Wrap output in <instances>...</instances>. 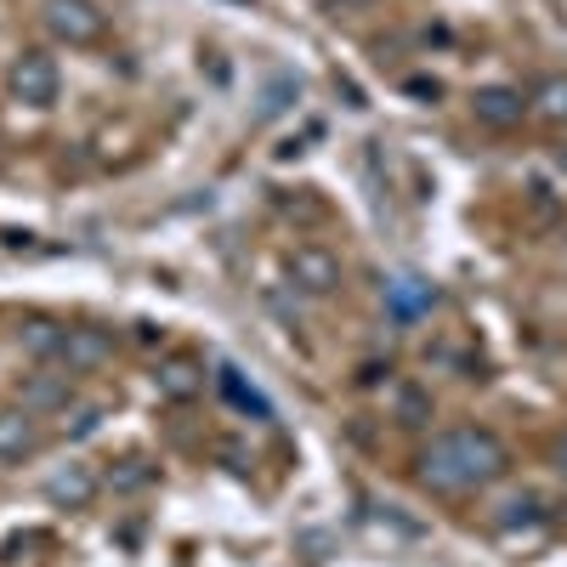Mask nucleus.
Wrapping results in <instances>:
<instances>
[{
	"mask_svg": "<svg viewBox=\"0 0 567 567\" xmlns=\"http://www.w3.org/2000/svg\"><path fill=\"white\" fill-rule=\"evenodd\" d=\"M290 284L307 296H336L341 290V256H329L323 245L290 250Z\"/></svg>",
	"mask_w": 567,
	"mask_h": 567,
	"instance_id": "3",
	"label": "nucleus"
},
{
	"mask_svg": "<svg viewBox=\"0 0 567 567\" xmlns=\"http://www.w3.org/2000/svg\"><path fill=\"white\" fill-rule=\"evenodd\" d=\"M471 109H477V120H483V125H499V131H505V125L523 120V109H528V103H523V91H511V85H483Z\"/></svg>",
	"mask_w": 567,
	"mask_h": 567,
	"instance_id": "9",
	"label": "nucleus"
},
{
	"mask_svg": "<svg viewBox=\"0 0 567 567\" xmlns=\"http://www.w3.org/2000/svg\"><path fill=\"white\" fill-rule=\"evenodd\" d=\"M74 386H69V374H34V381L23 386V409L29 414H45V409H69Z\"/></svg>",
	"mask_w": 567,
	"mask_h": 567,
	"instance_id": "11",
	"label": "nucleus"
},
{
	"mask_svg": "<svg viewBox=\"0 0 567 567\" xmlns=\"http://www.w3.org/2000/svg\"><path fill=\"white\" fill-rule=\"evenodd\" d=\"M556 471H561V483H567V437L556 443Z\"/></svg>",
	"mask_w": 567,
	"mask_h": 567,
	"instance_id": "17",
	"label": "nucleus"
},
{
	"mask_svg": "<svg viewBox=\"0 0 567 567\" xmlns=\"http://www.w3.org/2000/svg\"><path fill=\"white\" fill-rule=\"evenodd\" d=\"M12 91H18V103H29V109H52L58 91H63L58 58L52 52H23L12 63Z\"/></svg>",
	"mask_w": 567,
	"mask_h": 567,
	"instance_id": "2",
	"label": "nucleus"
},
{
	"mask_svg": "<svg viewBox=\"0 0 567 567\" xmlns=\"http://www.w3.org/2000/svg\"><path fill=\"white\" fill-rule=\"evenodd\" d=\"M148 477H154V471L142 465V460H125L120 471H109V483H114V488H142V483H148Z\"/></svg>",
	"mask_w": 567,
	"mask_h": 567,
	"instance_id": "16",
	"label": "nucleus"
},
{
	"mask_svg": "<svg viewBox=\"0 0 567 567\" xmlns=\"http://www.w3.org/2000/svg\"><path fill=\"white\" fill-rule=\"evenodd\" d=\"M221 392H227L233 403H239V409H256L261 420L272 414V409H267V398H261L256 386H245V381H239V369H221Z\"/></svg>",
	"mask_w": 567,
	"mask_h": 567,
	"instance_id": "14",
	"label": "nucleus"
},
{
	"mask_svg": "<svg viewBox=\"0 0 567 567\" xmlns=\"http://www.w3.org/2000/svg\"><path fill=\"white\" fill-rule=\"evenodd\" d=\"M40 454V425L29 409H0V465H23Z\"/></svg>",
	"mask_w": 567,
	"mask_h": 567,
	"instance_id": "6",
	"label": "nucleus"
},
{
	"mask_svg": "<svg viewBox=\"0 0 567 567\" xmlns=\"http://www.w3.org/2000/svg\"><path fill=\"white\" fill-rule=\"evenodd\" d=\"M154 386H159V398H194V392H205V369L199 363H187V358H171L159 374H154Z\"/></svg>",
	"mask_w": 567,
	"mask_h": 567,
	"instance_id": "10",
	"label": "nucleus"
},
{
	"mask_svg": "<svg viewBox=\"0 0 567 567\" xmlns=\"http://www.w3.org/2000/svg\"><path fill=\"white\" fill-rule=\"evenodd\" d=\"M437 307V290H432V284H425L420 272H392L386 278V312L392 318H420V312H432Z\"/></svg>",
	"mask_w": 567,
	"mask_h": 567,
	"instance_id": "7",
	"label": "nucleus"
},
{
	"mask_svg": "<svg viewBox=\"0 0 567 567\" xmlns=\"http://www.w3.org/2000/svg\"><path fill=\"white\" fill-rule=\"evenodd\" d=\"M534 114L550 120V125H567V74L539 80V91H534Z\"/></svg>",
	"mask_w": 567,
	"mask_h": 567,
	"instance_id": "12",
	"label": "nucleus"
},
{
	"mask_svg": "<svg viewBox=\"0 0 567 567\" xmlns=\"http://www.w3.org/2000/svg\"><path fill=\"white\" fill-rule=\"evenodd\" d=\"M103 414H109L103 403H85V409H80L74 420H63V437H91V432H97V425H103Z\"/></svg>",
	"mask_w": 567,
	"mask_h": 567,
	"instance_id": "15",
	"label": "nucleus"
},
{
	"mask_svg": "<svg viewBox=\"0 0 567 567\" xmlns=\"http://www.w3.org/2000/svg\"><path fill=\"white\" fill-rule=\"evenodd\" d=\"M45 29H52L58 40H69V45H91L103 34V12L91 7V0H45Z\"/></svg>",
	"mask_w": 567,
	"mask_h": 567,
	"instance_id": "4",
	"label": "nucleus"
},
{
	"mask_svg": "<svg viewBox=\"0 0 567 567\" xmlns=\"http://www.w3.org/2000/svg\"><path fill=\"white\" fill-rule=\"evenodd\" d=\"M505 443L488 432V425H454V432H437L420 454V483L432 494H471L505 477Z\"/></svg>",
	"mask_w": 567,
	"mask_h": 567,
	"instance_id": "1",
	"label": "nucleus"
},
{
	"mask_svg": "<svg viewBox=\"0 0 567 567\" xmlns=\"http://www.w3.org/2000/svg\"><path fill=\"white\" fill-rule=\"evenodd\" d=\"M63 336H69V329H58V323H45V318H29V323H23V347H29L34 358H58Z\"/></svg>",
	"mask_w": 567,
	"mask_h": 567,
	"instance_id": "13",
	"label": "nucleus"
},
{
	"mask_svg": "<svg viewBox=\"0 0 567 567\" xmlns=\"http://www.w3.org/2000/svg\"><path fill=\"white\" fill-rule=\"evenodd\" d=\"M109 352H114L109 329H69L63 347H58V363H63L69 374H91V369L109 363Z\"/></svg>",
	"mask_w": 567,
	"mask_h": 567,
	"instance_id": "5",
	"label": "nucleus"
},
{
	"mask_svg": "<svg viewBox=\"0 0 567 567\" xmlns=\"http://www.w3.org/2000/svg\"><path fill=\"white\" fill-rule=\"evenodd\" d=\"M45 499L52 505H91L97 499V477H91L85 465H63V471H52V477H45Z\"/></svg>",
	"mask_w": 567,
	"mask_h": 567,
	"instance_id": "8",
	"label": "nucleus"
}]
</instances>
